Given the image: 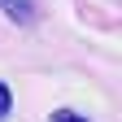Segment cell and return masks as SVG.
I'll list each match as a JSON object with an SVG mask.
<instances>
[{"label": "cell", "mask_w": 122, "mask_h": 122, "mask_svg": "<svg viewBox=\"0 0 122 122\" xmlns=\"http://www.w3.org/2000/svg\"><path fill=\"white\" fill-rule=\"evenodd\" d=\"M52 122H87V118H79V113H70V109H57V113H52Z\"/></svg>", "instance_id": "2"}, {"label": "cell", "mask_w": 122, "mask_h": 122, "mask_svg": "<svg viewBox=\"0 0 122 122\" xmlns=\"http://www.w3.org/2000/svg\"><path fill=\"white\" fill-rule=\"evenodd\" d=\"M9 105H13V96H9V87H5V83H0V118H5V113H9Z\"/></svg>", "instance_id": "3"}, {"label": "cell", "mask_w": 122, "mask_h": 122, "mask_svg": "<svg viewBox=\"0 0 122 122\" xmlns=\"http://www.w3.org/2000/svg\"><path fill=\"white\" fill-rule=\"evenodd\" d=\"M0 9H5L18 26H30V22H35V9H30V0H0Z\"/></svg>", "instance_id": "1"}]
</instances>
